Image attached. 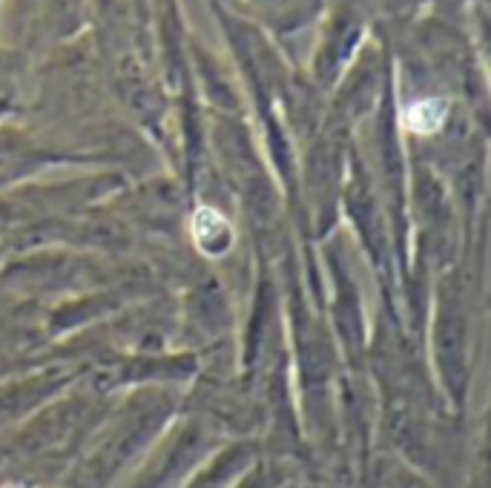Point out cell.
Wrapping results in <instances>:
<instances>
[{"label": "cell", "mask_w": 491, "mask_h": 488, "mask_svg": "<svg viewBox=\"0 0 491 488\" xmlns=\"http://www.w3.org/2000/svg\"><path fill=\"white\" fill-rule=\"evenodd\" d=\"M193 241L207 259H218L233 248V227L213 207H199L193 216Z\"/></svg>", "instance_id": "obj_1"}, {"label": "cell", "mask_w": 491, "mask_h": 488, "mask_svg": "<svg viewBox=\"0 0 491 488\" xmlns=\"http://www.w3.org/2000/svg\"><path fill=\"white\" fill-rule=\"evenodd\" d=\"M448 106L440 98H425V101H416L405 109V127L416 136H432L440 127H443Z\"/></svg>", "instance_id": "obj_2"}, {"label": "cell", "mask_w": 491, "mask_h": 488, "mask_svg": "<svg viewBox=\"0 0 491 488\" xmlns=\"http://www.w3.org/2000/svg\"><path fill=\"white\" fill-rule=\"evenodd\" d=\"M15 488H20V485H15Z\"/></svg>", "instance_id": "obj_3"}]
</instances>
